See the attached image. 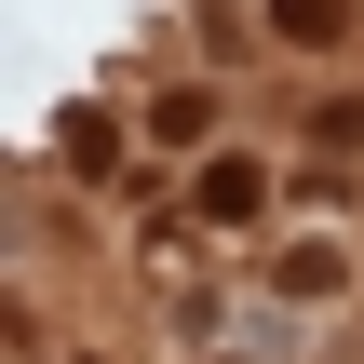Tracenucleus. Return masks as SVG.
<instances>
[{
    "label": "nucleus",
    "instance_id": "1",
    "mask_svg": "<svg viewBox=\"0 0 364 364\" xmlns=\"http://www.w3.org/2000/svg\"><path fill=\"white\" fill-rule=\"evenodd\" d=\"M257 189H270L257 162H203V216H257Z\"/></svg>",
    "mask_w": 364,
    "mask_h": 364
},
{
    "label": "nucleus",
    "instance_id": "2",
    "mask_svg": "<svg viewBox=\"0 0 364 364\" xmlns=\"http://www.w3.org/2000/svg\"><path fill=\"white\" fill-rule=\"evenodd\" d=\"M270 27L284 41H338V0H270Z\"/></svg>",
    "mask_w": 364,
    "mask_h": 364
}]
</instances>
